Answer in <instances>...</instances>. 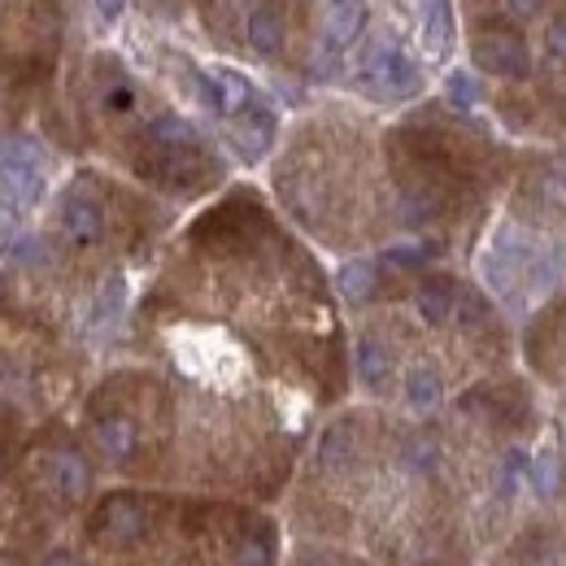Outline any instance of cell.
<instances>
[{
  "mask_svg": "<svg viewBox=\"0 0 566 566\" xmlns=\"http://www.w3.org/2000/svg\"><path fill=\"white\" fill-rule=\"evenodd\" d=\"M296 541L357 549L375 566H480V541L444 436L370 401H345L314 427L283 493Z\"/></svg>",
  "mask_w": 566,
  "mask_h": 566,
  "instance_id": "6da1fadb",
  "label": "cell"
},
{
  "mask_svg": "<svg viewBox=\"0 0 566 566\" xmlns=\"http://www.w3.org/2000/svg\"><path fill=\"white\" fill-rule=\"evenodd\" d=\"M266 197L318 253L340 262L401 244L384 161V118L354 96H318L283 123Z\"/></svg>",
  "mask_w": 566,
  "mask_h": 566,
  "instance_id": "277c9868",
  "label": "cell"
},
{
  "mask_svg": "<svg viewBox=\"0 0 566 566\" xmlns=\"http://www.w3.org/2000/svg\"><path fill=\"white\" fill-rule=\"evenodd\" d=\"M480 566H566V510L545 501L527 505Z\"/></svg>",
  "mask_w": 566,
  "mask_h": 566,
  "instance_id": "8fae6325",
  "label": "cell"
},
{
  "mask_svg": "<svg viewBox=\"0 0 566 566\" xmlns=\"http://www.w3.org/2000/svg\"><path fill=\"white\" fill-rule=\"evenodd\" d=\"M170 201L109 166H74L44 201V262L96 296H127V275L148 271L175 222Z\"/></svg>",
  "mask_w": 566,
  "mask_h": 566,
  "instance_id": "52a82bcc",
  "label": "cell"
},
{
  "mask_svg": "<svg viewBox=\"0 0 566 566\" xmlns=\"http://www.w3.org/2000/svg\"><path fill=\"white\" fill-rule=\"evenodd\" d=\"M49 118L62 148L96 157L170 206H201L231 184V157L127 49L66 53Z\"/></svg>",
  "mask_w": 566,
  "mask_h": 566,
  "instance_id": "3957f363",
  "label": "cell"
},
{
  "mask_svg": "<svg viewBox=\"0 0 566 566\" xmlns=\"http://www.w3.org/2000/svg\"><path fill=\"white\" fill-rule=\"evenodd\" d=\"M467 271L514 327L566 292V144H518L514 175Z\"/></svg>",
  "mask_w": 566,
  "mask_h": 566,
  "instance_id": "ba28073f",
  "label": "cell"
},
{
  "mask_svg": "<svg viewBox=\"0 0 566 566\" xmlns=\"http://www.w3.org/2000/svg\"><path fill=\"white\" fill-rule=\"evenodd\" d=\"M401 244L467 266L514 175L518 140L453 96H423L384 123Z\"/></svg>",
  "mask_w": 566,
  "mask_h": 566,
  "instance_id": "5b68a950",
  "label": "cell"
},
{
  "mask_svg": "<svg viewBox=\"0 0 566 566\" xmlns=\"http://www.w3.org/2000/svg\"><path fill=\"white\" fill-rule=\"evenodd\" d=\"M71 0H0V136L53 109L66 66Z\"/></svg>",
  "mask_w": 566,
  "mask_h": 566,
  "instance_id": "9c48e42d",
  "label": "cell"
},
{
  "mask_svg": "<svg viewBox=\"0 0 566 566\" xmlns=\"http://www.w3.org/2000/svg\"><path fill=\"white\" fill-rule=\"evenodd\" d=\"M336 292L354 392L370 406L431 419L462 388L518 366V327L467 266L392 244L345 262Z\"/></svg>",
  "mask_w": 566,
  "mask_h": 566,
  "instance_id": "7a4b0ae2",
  "label": "cell"
},
{
  "mask_svg": "<svg viewBox=\"0 0 566 566\" xmlns=\"http://www.w3.org/2000/svg\"><path fill=\"white\" fill-rule=\"evenodd\" d=\"M518 370L536 384L549 415L566 423V292L518 323Z\"/></svg>",
  "mask_w": 566,
  "mask_h": 566,
  "instance_id": "30bf717a",
  "label": "cell"
},
{
  "mask_svg": "<svg viewBox=\"0 0 566 566\" xmlns=\"http://www.w3.org/2000/svg\"><path fill=\"white\" fill-rule=\"evenodd\" d=\"M283 566H375L370 558H361L357 549H345V545H327V541H296L287 554H283Z\"/></svg>",
  "mask_w": 566,
  "mask_h": 566,
  "instance_id": "7c38bea8",
  "label": "cell"
},
{
  "mask_svg": "<svg viewBox=\"0 0 566 566\" xmlns=\"http://www.w3.org/2000/svg\"><path fill=\"white\" fill-rule=\"evenodd\" d=\"M118 310L44 258L0 271V427L66 423L92 388V336Z\"/></svg>",
  "mask_w": 566,
  "mask_h": 566,
  "instance_id": "8992f818",
  "label": "cell"
},
{
  "mask_svg": "<svg viewBox=\"0 0 566 566\" xmlns=\"http://www.w3.org/2000/svg\"><path fill=\"white\" fill-rule=\"evenodd\" d=\"M563 427H566V423H563ZM558 505L566 510V480H563V496H558Z\"/></svg>",
  "mask_w": 566,
  "mask_h": 566,
  "instance_id": "4fadbf2b",
  "label": "cell"
}]
</instances>
